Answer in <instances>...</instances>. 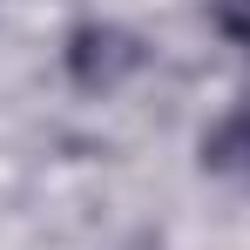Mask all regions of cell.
<instances>
[{
  "instance_id": "obj_3",
  "label": "cell",
  "mask_w": 250,
  "mask_h": 250,
  "mask_svg": "<svg viewBox=\"0 0 250 250\" xmlns=\"http://www.w3.org/2000/svg\"><path fill=\"white\" fill-rule=\"evenodd\" d=\"M216 27L250 47V0H216Z\"/></svg>"
},
{
  "instance_id": "obj_1",
  "label": "cell",
  "mask_w": 250,
  "mask_h": 250,
  "mask_svg": "<svg viewBox=\"0 0 250 250\" xmlns=\"http://www.w3.org/2000/svg\"><path fill=\"white\" fill-rule=\"evenodd\" d=\"M135 61H142V47H135V34H122V27H82V34L68 41V68H75L82 88H115Z\"/></svg>"
},
{
  "instance_id": "obj_2",
  "label": "cell",
  "mask_w": 250,
  "mask_h": 250,
  "mask_svg": "<svg viewBox=\"0 0 250 250\" xmlns=\"http://www.w3.org/2000/svg\"><path fill=\"white\" fill-rule=\"evenodd\" d=\"M203 163L209 169H244V176H250V115H230V122L209 135V142H203Z\"/></svg>"
}]
</instances>
